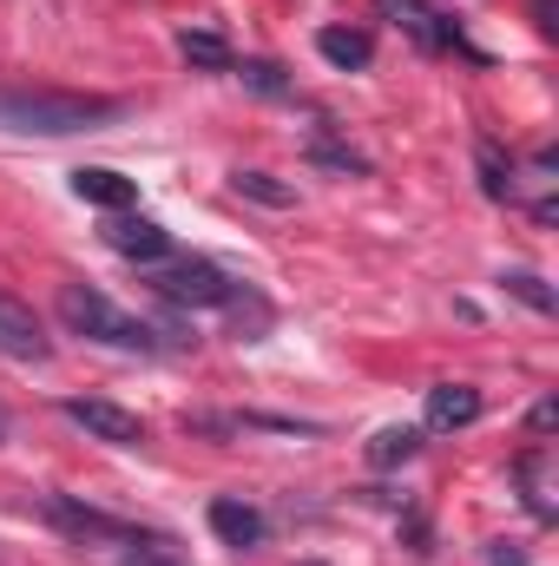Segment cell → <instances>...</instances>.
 <instances>
[{
    "instance_id": "obj_1",
    "label": "cell",
    "mask_w": 559,
    "mask_h": 566,
    "mask_svg": "<svg viewBox=\"0 0 559 566\" xmlns=\"http://www.w3.org/2000/svg\"><path fill=\"white\" fill-rule=\"evenodd\" d=\"M126 119V99H99V93H0V126L7 133H33V139H66V133H93Z\"/></svg>"
},
{
    "instance_id": "obj_2",
    "label": "cell",
    "mask_w": 559,
    "mask_h": 566,
    "mask_svg": "<svg viewBox=\"0 0 559 566\" xmlns=\"http://www.w3.org/2000/svg\"><path fill=\"white\" fill-rule=\"evenodd\" d=\"M60 316H66V329L73 336H86V343H106V349H158V329L139 323V316H126L113 296H99V290H86V283H66L60 290Z\"/></svg>"
},
{
    "instance_id": "obj_3",
    "label": "cell",
    "mask_w": 559,
    "mask_h": 566,
    "mask_svg": "<svg viewBox=\"0 0 559 566\" xmlns=\"http://www.w3.org/2000/svg\"><path fill=\"white\" fill-rule=\"evenodd\" d=\"M151 290H158L165 303H178V310H218V303H231V296H238V283L224 277L218 264H204V258L151 264Z\"/></svg>"
},
{
    "instance_id": "obj_4",
    "label": "cell",
    "mask_w": 559,
    "mask_h": 566,
    "mask_svg": "<svg viewBox=\"0 0 559 566\" xmlns=\"http://www.w3.org/2000/svg\"><path fill=\"white\" fill-rule=\"evenodd\" d=\"M60 416L73 428H86L93 441H113V448H139L145 441V422L133 409H119V402H99V396H66L60 402Z\"/></svg>"
},
{
    "instance_id": "obj_5",
    "label": "cell",
    "mask_w": 559,
    "mask_h": 566,
    "mask_svg": "<svg viewBox=\"0 0 559 566\" xmlns=\"http://www.w3.org/2000/svg\"><path fill=\"white\" fill-rule=\"evenodd\" d=\"M0 356H13V363H46V356H53L40 316H33L20 296H0Z\"/></svg>"
},
{
    "instance_id": "obj_6",
    "label": "cell",
    "mask_w": 559,
    "mask_h": 566,
    "mask_svg": "<svg viewBox=\"0 0 559 566\" xmlns=\"http://www.w3.org/2000/svg\"><path fill=\"white\" fill-rule=\"evenodd\" d=\"M106 244H113L119 258H133V264H165V258H171V231L151 224V218H126V211L106 218Z\"/></svg>"
},
{
    "instance_id": "obj_7",
    "label": "cell",
    "mask_w": 559,
    "mask_h": 566,
    "mask_svg": "<svg viewBox=\"0 0 559 566\" xmlns=\"http://www.w3.org/2000/svg\"><path fill=\"white\" fill-rule=\"evenodd\" d=\"M46 521H53L60 534H73V541H139L126 521H113V514H99V507H80L73 494H53V501H46Z\"/></svg>"
},
{
    "instance_id": "obj_8",
    "label": "cell",
    "mask_w": 559,
    "mask_h": 566,
    "mask_svg": "<svg viewBox=\"0 0 559 566\" xmlns=\"http://www.w3.org/2000/svg\"><path fill=\"white\" fill-rule=\"evenodd\" d=\"M382 13H395V27H402V33H415V46H428V53L461 46V27H454L441 7H428V0H382Z\"/></svg>"
},
{
    "instance_id": "obj_9",
    "label": "cell",
    "mask_w": 559,
    "mask_h": 566,
    "mask_svg": "<svg viewBox=\"0 0 559 566\" xmlns=\"http://www.w3.org/2000/svg\"><path fill=\"white\" fill-rule=\"evenodd\" d=\"M73 191H80L86 205H99V211H133V205H139V185L119 178L113 165H80V171H73Z\"/></svg>"
},
{
    "instance_id": "obj_10",
    "label": "cell",
    "mask_w": 559,
    "mask_h": 566,
    "mask_svg": "<svg viewBox=\"0 0 559 566\" xmlns=\"http://www.w3.org/2000/svg\"><path fill=\"white\" fill-rule=\"evenodd\" d=\"M211 534H218L224 547H238V554H244V547H257V541H264V514H257L251 501L218 494V501H211Z\"/></svg>"
},
{
    "instance_id": "obj_11",
    "label": "cell",
    "mask_w": 559,
    "mask_h": 566,
    "mask_svg": "<svg viewBox=\"0 0 559 566\" xmlns=\"http://www.w3.org/2000/svg\"><path fill=\"white\" fill-rule=\"evenodd\" d=\"M467 422H481V389H467V382H441V389H428V428H434V434L467 428Z\"/></svg>"
},
{
    "instance_id": "obj_12",
    "label": "cell",
    "mask_w": 559,
    "mask_h": 566,
    "mask_svg": "<svg viewBox=\"0 0 559 566\" xmlns=\"http://www.w3.org/2000/svg\"><path fill=\"white\" fill-rule=\"evenodd\" d=\"M316 53H323L329 66H342V73H356V66H369V53H376V40H369L362 27H323V33H316Z\"/></svg>"
},
{
    "instance_id": "obj_13",
    "label": "cell",
    "mask_w": 559,
    "mask_h": 566,
    "mask_svg": "<svg viewBox=\"0 0 559 566\" xmlns=\"http://www.w3.org/2000/svg\"><path fill=\"white\" fill-rule=\"evenodd\" d=\"M178 53H184L191 66H204V73H231V46H224V33H211V27H184V33H178Z\"/></svg>"
},
{
    "instance_id": "obj_14",
    "label": "cell",
    "mask_w": 559,
    "mask_h": 566,
    "mask_svg": "<svg viewBox=\"0 0 559 566\" xmlns=\"http://www.w3.org/2000/svg\"><path fill=\"white\" fill-rule=\"evenodd\" d=\"M415 448H421V428H409V422L382 428L369 441V468H402V461H415Z\"/></svg>"
},
{
    "instance_id": "obj_15",
    "label": "cell",
    "mask_w": 559,
    "mask_h": 566,
    "mask_svg": "<svg viewBox=\"0 0 559 566\" xmlns=\"http://www.w3.org/2000/svg\"><path fill=\"white\" fill-rule=\"evenodd\" d=\"M514 474H520V488H527V507H534L540 521H553V494H547V481H540V474H547V448L520 454V461H514Z\"/></svg>"
},
{
    "instance_id": "obj_16",
    "label": "cell",
    "mask_w": 559,
    "mask_h": 566,
    "mask_svg": "<svg viewBox=\"0 0 559 566\" xmlns=\"http://www.w3.org/2000/svg\"><path fill=\"white\" fill-rule=\"evenodd\" d=\"M231 185H238L244 198H257V205H271V211H289V205H296V191H289V185H277L271 171H238Z\"/></svg>"
},
{
    "instance_id": "obj_17",
    "label": "cell",
    "mask_w": 559,
    "mask_h": 566,
    "mask_svg": "<svg viewBox=\"0 0 559 566\" xmlns=\"http://www.w3.org/2000/svg\"><path fill=\"white\" fill-rule=\"evenodd\" d=\"M244 86L264 93V99H289V93H296V86L283 80V66H271V60H244Z\"/></svg>"
},
{
    "instance_id": "obj_18",
    "label": "cell",
    "mask_w": 559,
    "mask_h": 566,
    "mask_svg": "<svg viewBox=\"0 0 559 566\" xmlns=\"http://www.w3.org/2000/svg\"><path fill=\"white\" fill-rule=\"evenodd\" d=\"M507 290H514L527 310H540V316H553V310H559V296H553L540 277H534V271H514V277H507Z\"/></svg>"
},
{
    "instance_id": "obj_19",
    "label": "cell",
    "mask_w": 559,
    "mask_h": 566,
    "mask_svg": "<svg viewBox=\"0 0 559 566\" xmlns=\"http://www.w3.org/2000/svg\"><path fill=\"white\" fill-rule=\"evenodd\" d=\"M481 191H487V198H507V191H514V165H500L494 145H481Z\"/></svg>"
},
{
    "instance_id": "obj_20",
    "label": "cell",
    "mask_w": 559,
    "mask_h": 566,
    "mask_svg": "<svg viewBox=\"0 0 559 566\" xmlns=\"http://www.w3.org/2000/svg\"><path fill=\"white\" fill-rule=\"evenodd\" d=\"M126 566H184V554L171 541H139V554H126Z\"/></svg>"
},
{
    "instance_id": "obj_21",
    "label": "cell",
    "mask_w": 559,
    "mask_h": 566,
    "mask_svg": "<svg viewBox=\"0 0 559 566\" xmlns=\"http://www.w3.org/2000/svg\"><path fill=\"white\" fill-rule=\"evenodd\" d=\"M494 566H527V554H514V541H494V554H487Z\"/></svg>"
},
{
    "instance_id": "obj_22",
    "label": "cell",
    "mask_w": 559,
    "mask_h": 566,
    "mask_svg": "<svg viewBox=\"0 0 559 566\" xmlns=\"http://www.w3.org/2000/svg\"><path fill=\"white\" fill-rule=\"evenodd\" d=\"M553 422H559V409H553V402H540V409H534V428H540V434H553Z\"/></svg>"
},
{
    "instance_id": "obj_23",
    "label": "cell",
    "mask_w": 559,
    "mask_h": 566,
    "mask_svg": "<svg viewBox=\"0 0 559 566\" xmlns=\"http://www.w3.org/2000/svg\"><path fill=\"white\" fill-rule=\"evenodd\" d=\"M534 20H540V33H553V0H534Z\"/></svg>"
},
{
    "instance_id": "obj_24",
    "label": "cell",
    "mask_w": 559,
    "mask_h": 566,
    "mask_svg": "<svg viewBox=\"0 0 559 566\" xmlns=\"http://www.w3.org/2000/svg\"><path fill=\"white\" fill-rule=\"evenodd\" d=\"M0 434H7V416H0Z\"/></svg>"
},
{
    "instance_id": "obj_25",
    "label": "cell",
    "mask_w": 559,
    "mask_h": 566,
    "mask_svg": "<svg viewBox=\"0 0 559 566\" xmlns=\"http://www.w3.org/2000/svg\"><path fill=\"white\" fill-rule=\"evenodd\" d=\"M303 566H323V560H303Z\"/></svg>"
}]
</instances>
